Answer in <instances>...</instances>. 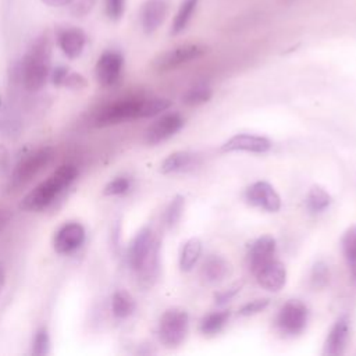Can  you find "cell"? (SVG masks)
I'll use <instances>...</instances> for the list:
<instances>
[{"label": "cell", "mask_w": 356, "mask_h": 356, "mask_svg": "<svg viewBox=\"0 0 356 356\" xmlns=\"http://www.w3.org/2000/svg\"><path fill=\"white\" fill-rule=\"evenodd\" d=\"M349 332H350V324L348 316H341L334 325L331 327L327 339L324 342V355L330 356H338L342 355L346 349L348 339H349Z\"/></svg>", "instance_id": "obj_16"}, {"label": "cell", "mask_w": 356, "mask_h": 356, "mask_svg": "<svg viewBox=\"0 0 356 356\" xmlns=\"http://www.w3.org/2000/svg\"><path fill=\"white\" fill-rule=\"evenodd\" d=\"M132 185L131 178L128 177H117L114 179H111L103 189V193L106 196H121L125 195L127 192H129Z\"/></svg>", "instance_id": "obj_30"}, {"label": "cell", "mask_w": 356, "mask_h": 356, "mask_svg": "<svg viewBox=\"0 0 356 356\" xmlns=\"http://www.w3.org/2000/svg\"><path fill=\"white\" fill-rule=\"evenodd\" d=\"M11 217H13V214H11L10 210L0 207V232L8 225Z\"/></svg>", "instance_id": "obj_39"}, {"label": "cell", "mask_w": 356, "mask_h": 356, "mask_svg": "<svg viewBox=\"0 0 356 356\" xmlns=\"http://www.w3.org/2000/svg\"><path fill=\"white\" fill-rule=\"evenodd\" d=\"M253 275L261 288L271 292H278L286 282V268L277 257L254 270Z\"/></svg>", "instance_id": "obj_15"}, {"label": "cell", "mask_w": 356, "mask_h": 356, "mask_svg": "<svg viewBox=\"0 0 356 356\" xmlns=\"http://www.w3.org/2000/svg\"><path fill=\"white\" fill-rule=\"evenodd\" d=\"M4 284H6V271H4L3 266H0V292H1L3 286H4Z\"/></svg>", "instance_id": "obj_41"}, {"label": "cell", "mask_w": 356, "mask_h": 356, "mask_svg": "<svg viewBox=\"0 0 356 356\" xmlns=\"http://www.w3.org/2000/svg\"><path fill=\"white\" fill-rule=\"evenodd\" d=\"M50 61L51 39L44 32L29 44L19 63V78L26 90L36 92L44 86L50 78Z\"/></svg>", "instance_id": "obj_2"}, {"label": "cell", "mask_w": 356, "mask_h": 356, "mask_svg": "<svg viewBox=\"0 0 356 356\" xmlns=\"http://www.w3.org/2000/svg\"><path fill=\"white\" fill-rule=\"evenodd\" d=\"M229 273V263L217 254H210L202 264L200 275L207 284L221 282Z\"/></svg>", "instance_id": "obj_20"}, {"label": "cell", "mask_w": 356, "mask_h": 356, "mask_svg": "<svg viewBox=\"0 0 356 356\" xmlns=\"http://www.w3.org/2000/svg\"><path fill=\"white\" fill-rule=\"evenodd\" d=\"M330 281V268L324 261H317L310 274V282L314 288H324Z\"/></svg>", "instance_id": "obj_31"}, {"label": "cell", "mask_w": 356, "mask_h": 356, "mask_svg": "<svg viewBox=\"0 0 356 356\" xmlns=\"http://www.w3.org/2000/svg\"><path fill=\"white\" fill-rule=\"evenodd\" d=\"M136 309L135 299L124 289H118L111 296V312L117 318L129 317Z\"/></svg>", "instance_id": "obj_21"}, {"label": "cell", "mask_w": 356, "mask_h": 356, "mask_svg": "<svg viewBox=\"0 0 356 356\" xmlns=\"http://www.w3.org/2000/svg\"><path fill=\"white\" fill-rule=\"evenodd\" d=\"M184 207H185V199L184 196L181 195H177L168 204V207L165 209V213H164V221L168 227H174L181 216H182V211H184Z\"/></svg>", "instance_id": "obj_28"}, {"label": "cell", "mask_w": 356, "mask_h": 356, "mask_svg": "<svg viewBox=\"0 0 356 356\" xmlns=\"http://www.w3.org/2000/svg\"><path fill=\"white\" fill-rule=\"evenodd\" d=\"M207 51V47L199 43H188L177 46L171 50H167L161 53L154 60V68L157 71H170L174 70L182 64H186L192 60H196L202 57Z\"/></svg>", "instance_id": "obj_8"}, {"label": "cell", "mask_w": 356, "mask_h": 356, "mask_svg": "<svg viewBox=\"0 0 356 356\" xmlns=\"http://www.w3.org/2000/svg\"><path fill=\"white\" fill-rule=\"evenodd\" d=\"M56 40L61 51L71 60L78 58L86 44V35L78 26H58L56 29Z\"/></svg>", "instance_id": "obj_14"}, {"label": "cell", "mask_w": 356, "mask_h": 356, "mask_svg": "<svg viewBox=\"0 0 356 356\" xmlns=\"http://www.w3.org/2000/svg\"><path fill=\"white\" fill-rule=\"evenodd\" d=\"M245 199L249 204L270 213H275L281 209V197L274 186L267 181H256L248 186Z\"/></svg>", "instance_id": "obj_10"}, {"label": "cell", "mask_w": 356, "mask_h": 356, "mask_svg": "<svg viewBox=\"0 0 356 356\" xmlns=\"http://www.w3.org/2000/svg\"><path fill=\"white\" fill-rule=\"evenodd\" d=\"M0 108H1V96H0Z\"/></svg>", "instance_id": "obj_42"}, {"label": "cell", "mask_w": 356, "mask_h": 356, "mask_svg": "<svg viewBox=\"0 0 356 356\" xmlns=\"http://www.w3.org/2000/svg\"><path fill=\"white\" fill-rule=\"evenodd\" d=\"M189 330L188 312L179 307L167 309L159 321V338L167 348H175L181 345Z\"/></svg>", "instance_id": "obj_6"}, {"label": "cell", "mask_w": 356, "mask_h": 356, "mask_svg": "<svg viewBox=\"0 0 356 356\" xmlns=\"http://www.w3.org/2000/svg\"><path fill=\"white\" fill-rule=\"evenodd\" d=\"M211 95L213 92L209 86L196 85L185 92V95L182 96V102L188 106H199L209 102L211 99Z\"/></svg>", "instance_id": "obj_27"}, {"label": "cell", "mask_w": 356, "mask_h": 356, "mask_svg": "<svg viewBox=\"0 0 356 356\" xmlns=\"http://www.w3.org/2000/svg\"><path fill=\"white\" fill-rule=\"evenodd\" d=\"M307 320L309 310L306 305L298 299H291L280 309L275 318V325L281 334L295 337L306 328Z\"/></svg>", "instance_id": "obj_7"}, {"label": "cell", "mask_w": 356, "mask_h": 356, "mask_svg": "<svg viewBox=\"0 0 356 356\" xmlns=\"http://www.w3.org/2000/svg\"><path fill=\"white\" fill-rule=\"evenodd\" d=\"M106 15L111 21H118L125 11V0H104Z\"/></svg>", "instance_id": "obj_32"}, {"label": "cell", "mask_w": 356, "mask_h": 356, "mask_svg": "<svg viewBox=\"0 0 356 356\" xmlns=\"http://www.w3.org/2000/svg\"><path fill=\"white\" fill-rule=\"evenodd\" d=\"M270 303V299L267 298H260V299H254V300H250L248 303H245L241 309H239V314L241 316H253V314H257L260 312H263Z\"/></svg>", "instance_id": "obj_33"}, {"label": "cell", "mask_w": 356, "mask_h": 356, "mask_svg": "<svg viewBox=\"0 0 356 356\" xmlns=\"http://www.w3.org/2000/svg\"><path fill=\"white\" fill-rule=\"evenodd\" d=\"M86 238V232L82 224L70 221L61 225L54 235V250L60 254H68L79 249Z\"/></svg>", "instance_id": "obj_12"}, {"label": "cell", "mask_w": 356, "mask_h": 356, "mask_svg": "<svg viewBox=\"0 0 356 356\" xmlns=\"http://www.w3.org/2000/svg\"><path fill=\"white\" fill-rule=\"evenodd\" d=\"M202 254V242L199 238H191L188 239L179 254V267L182 271H191L195 264L197 263L199 257Z\"/></svg>", "instance_id": "obj_22"}, {"label": "cell", "mask_w": 356, "mask_h": 356, "mask_svg": "<svg viewBox=\"0 0 356 356\" xmlns=\"http://www.w3.org/2000/svg\"><path fill=\"white\" fill-rule=\"evenodd\" d=\"M273 143L268 138L253 134H235L225 140L220 150L224 153L248 152V153H266L271 149Z\"/></svg>", "instance_id": "obj_13"}, {"label": "cell", "mask_w": 356, "mask_h": 356, "mask_svg": "<svg viewBox=\"0 0 356 356\" xmlns=\"http://www.w3.org/2000/svg\"><path fill=\"white\" fill-rule=\"evenodd\" d=\"M277 254V242L271 235H263L257 238L249 249L248 260H249V268L253 273L263 264L271 261L275 259Z\"/></svg>", "instance_id": "obj_17"}, {"label": "cell", "mask_w": 356, "mask_h": 356, "mask_svg": "<svg viewBox=\"0 0 356 356\" xmlns=\"http://www.w3.org/2000/svg\"><path fill=\"white\" fill-rule=\"evenodd\" d=\"M40 1L49 7H65V6H70L74 0H40Z\"/></svg>", "instance_id": "obj_40"}, {"label": "cell", "mask_w": 356, "mask_h": 356, "mask_svg": "<svg viewBox=\"0 0 356 356\" xmlns=\"http://www.w3.org/2000/svg\"><path fill=\"white\" fill-rule=\"evenodd\" d=\"M50 353V337L46 327H40L33 337L32 342V355L46 356Z\"/></svg>", "instance_id": "obj_29"}, {"label": "cell", "mask_w": 356, "mask_h": 356, "mask_svg": "<svg viewBox=\"0 0 356 356\" xmlns=\"http://www.w3.org/2000/svg\"><path fill=\"white\" fill-rule=\"evenodd\" d=\"M199 0H184L175 14V18L172 21L171 26V35H178L181 33L189 24L193 11L196 10Z\"/></svg>", "instance_id": "obj_25"}, {"label": "cell", "mask_w": 356, "mask_h": 356, "mask_svg": "<svg viewBox=\"0 0 356 356\" xmlns=\"http://www.w3.org/2000/svg\"><path fill=\"white\" fill-rule=\"evenodd\" d=\"M241 289V285H235L232 288H229L228 291H224V292H220L216 295V302L217 303H225L227 300H229L232 296H235V293Z\"/></svg>", "instance_id": "obj_38"}, {"label": "cell", "mask_w": 356, "mask_h": 356, "mask_svg": "<svg viewBox=\"0 0 356 356\" xmlns=\"http://www.w3.org/2000/svg\"><path fill=\"white\" fill-rule=\"evenodd\" d=\"M86 85H88V82H86L85 76L78 72H72V71H68V74L63 82V86L70 88V89H83Z\"/></svg>", "instance_id": "obj_35"}, {"label": "cell", "mask_w": 356, "mask_h": 356, "mask_svg": "<svg viewBox=\"0 0 356 356\" xmlns=\"http://www.w3.org/2000/svg\"><path fill=\"white\" fill-rule=\"evenodd\" d=\"M128 264L142 286L154 284L160 271V242L149 227L142 228L131 241Z\"/></svg>", "instance_id": "obj_1"}, {"label": "cell", "mask_w": 356, "mask_h": 356, "mask_svg": "<svg viewBox=\"0 0 356 356\" xmlns=\"http://www.w3.org/2000/svg\"><path fill=\"white\" fill-rule=\"evenodd\" d=\"M199 164V156L192 152H174L160 165L163 174H178L193 170Z\"/></svg>", "instance_id": "obj_19"}, {"label": "cell", "mask_w": 356, "mask_h": 356, "mask_svg": "<svg viewBox=\"0 0 356 356\" xmlns=\"http://www.w3.org/2000/svg\"><path fill=\"white\" fill-rule=\"evenodd\" d=\"M68 68L65 65H57L54 70L50 71V78H51V82L56 85V86H63V82L68 74Z\"/></svg>", "instance_id": "obj_37"}, {"label": "cell", "mask_w": 356, "mask_h": 356, "mask_svg": "<svg viewBox=\"0 0 356 356\" xmlns=\"http://www.w3.org/2000/svg\"><path fill=\"white\" fill-rule=\"evenodd\" d=\"M168 13L167 0H146L140 10V24L146 33H153Z\"/></svg>", "instance_id": "obj_18"}, {"label": "cell", "mask_w": 356, "mask_h": 356, "mask_svg": "<svg viewBox=\"0 0 356 356\" xmlns=\"http://www.w3.org/2000/svg\"><path fill=\"white\" fill-rule=\"evenodd\" d=\"M11 172V154L4 145H0V177H7Z\"/></svg>", "instance_id": "obj_36"}, {"label": "cell", "mask_w": 356, "mask_h": 356, "mask_svg": "<svg viewBox=\"0 0 356 356\" xmlns=\"http://www.w3.org/2000/svg\"><path fill=\"white\" fill-rule=\"evenodd\" d=\"M54 159V149L44 146L28 153L11 168L8 175V189L18 191L38 177Z\"/></svg>", "instance_id": "obj_4"}, {"label": "cell", "mask_w": 356, "mask_h": 356, "mask_svg": "<svg viewBox=\"0 0 356 356\" xmlns=\"http://www.w3.org/2000/svg\"><path fill=\"white\" fill-rule=\"evenodd\" d=\"M342 252L353 281L356 282V225L349 227L341 239Z\"/></svg>", "instance_id": "obj_23"}, {"label": "cell", "mask_w": 356, "mask_h": 356, "mask_svg": "<svg viewBox=\"0 0 356 356\" xmlns=\"http://www.w3.org/2000/svg\"><path fill=\"white\" fill-rule=\"evenodd\" d=\"M145 102L146 97H129L113 102L104 107H102L96 117V127H110L121 122L146 118L145 117Z\"/></svg>", "instance_id": "obj_5"}, {"label": "cell", "mask_w": 356, "mask_h": 356, "mask_svg": "<svg viewBox=\"0 0 356 356\" xmlns=\"http://www.w3.org/2000/svg\"><path fill=\"white\" fill-rule=\"evenodd\" d=\"M331 195L321 186L314 185L306 195V207L310 213H321L331 204Z\"/></svg>", "instance_id": "obj_24"}, {"label": "cell", "mask_w": 356, "mask_h": 356, "mask_svg": "<svg viewBox=\"0 0 356 356\" xmlns=\"http://www.w3.org/2000/svg\"><path fill=\"white\" fill-rule=\"evenodd\" d=\"M96 0H74L71 6V14L74 17H85L95 7Z\"/></svg>", "instance_id": "obj_34"}, {"label": "cell", "mask_w": 356, "mask_h": 356, "mask_svg": "<svg viewBox=\"0 0 356 356\" xmlns=\"http://www.w3.org/2000/svg\"><path fill=\"white\" fill-rule=\"evenodd\" d=\"M78 177V168L71 164H61L44 181L31 189L21 200L19 209L25 211H40L49 207L57 196L65 191Z\"/></svg>", "instance_id": "obj_3"}, {"label": "cell", "mask_w": 356, "mask_h": 356, "mask_svg": "<svg viewBox=\"0 0 356 356\" xmlns=\"http://www.w3.org/2000/svg\"><path fill=\"white\" fill-rule=\"evenodd\" d=\"M184 127V118L178 113H165L160 115L145 132V140L149 145H159L174 136Z\"/></svg>", "instance_id": "obj_11"}, {"label": "cell", "mask_w": 356, "mask_h": 356, "mask_svg": "<svg viewBox=\"0 0 356 356\" xmlns=\"http://www.w3.org/2000/svg\"><path fill=\"white\" fill-rule=\"evenodd\" d=\"M124 68V57L117 50H106L97 58L95 75L103 88H111L121 79Z\"/></svg>", "instance_id": "obj_9"}, {"label": "cell", "mask_w": 356, "mask_h": 356, "mask_svg": "<svg viewBox=\"0 0 356 356\" xmlns=\"http://www.w3.org/2000/svg\"><path fill=\"white\" fill-rule=\"evenodd\" d=\"M231 313L228 310H222V312H214L207 314L206 317H203V320L200 321V331L204 335H214L218 334L224 325L227 324L228 318H229Z\"/></svg>", "instance_id": "obj_26"}]
</instances>
